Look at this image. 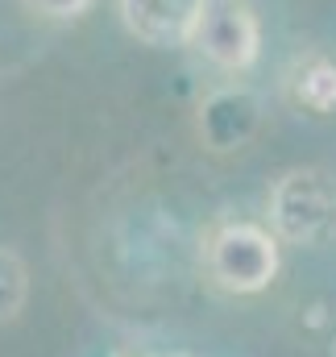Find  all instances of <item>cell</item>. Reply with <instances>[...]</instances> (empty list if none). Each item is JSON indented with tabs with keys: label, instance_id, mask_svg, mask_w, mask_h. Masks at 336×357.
<instances>
[{
	"label": "cell",
	"instance_id": "cell-8",
	"mask_svg": "<svg viewBox=\"0 0 336 357\" xmlns=\"http://www.w3.org/2000/svg\"><path fill=\"white\" fill-rule=\"evenodd\" d=\"M29 8H38L42 17H54V21H71V17H84L91 0H25Z\"/></svg>",
	"mask_w": 336,
	"mask_h": 357
},
{
	"label": "cell",
	"instance_id": "cell-2",
	"mask_svg": "<svg viewBox=\"0 0 336 357\" xmlns=\"http://www.w3.org/2000/svg\"><path fill=\"white\" fill-rule=\"evenodd\" d=\"M274 229L287 241L316 245L336 233V183L324 171H291L270 191Z\"/></svg>",
	"mask_w": 336,
	"mask_h": 357
},
{
	"label": "cell",
	"instance_id": "cell-1",
	"mask_svg": "<svg viewBox=\"0 0 336 357\" xmlns=\"http://www.w3.org/2000/svg\"><path fill=\"white\" fill-rule=\"evenodd\" d=\"M204 266L220 291L253 295V291L270 287L278 274V241L270 229H261L253 220H229V225L212 229V237L204 245Z\"/></svg>",
	"mask_w": 336,
	"mask_h": 357
},
{
	"label": "cell",
	"instance_id": "cell-3",
	"mask_svg": "<svg viewBox=\"0 0 336 357\" xmlns=\"http://www.w3.org/2000/svg\"><path fill=\"white\" fill-rule=\"evenodd\" d=\"M191 46L220 71H250L261 50V25L250 0H204Z\"/></svg>",
	"mask_w": 336,
	"mask_h": 357
},
{
	"label": "cell",
	"instance_id": "cell-6",
	"mask_svg": "<svg viewBox=\"0 0 336 357\" xmlns=\"http://www.w3.org/2000/svg\"><path fill=\"white\" fill-rule=\"evenodd\" d=\"M287 91L299 108L333 112L336 108V63L328 54H303L287 71Z\"/></svg>",
	"mask_w": 336,
	"mask_h": 357
},
{
	"label": "cell",
	"instance_id": "cell-7",
	"mask_svg": "<svg viewBox=\"0 0 336 357\" xmlns=\"http://www.w3.org/2000/svg\"><path fill=\"white\" fill-rule=\"evenodd\" d=\"M25 295H29V278H25L21 258L0 250V320H13L25 307Z\"/></svg>",
	"mask_w": 336,
	"mask_h": 357
},
{
	"label": "cell",
	"instance_id": "cell-4",
	"mask_svg": "<svg viewBox=\"0 0 336 357\" xmlns=\"http://www.w3.org/2000/svg\"><path fill=\"white\" fill-rule=\"evenodd\" d=\"M204 0H121V17L146 46H187L195 38Z\"/></svg>",
	"mask_w": 336,
	"mask_h": 357
},
{
	"label": "cell",
	"instance_id": "cell-5",
	"mask_svg": "<svg viewBox=\"0 0 336 357\" xmlns=\"http://www.w3.org/2000/svg\"><path fill=\"white\" fill-rule=\"evenodd\" d=\"M261 125V108L245 88L212 91L199 108V133L212 150H241Z\"/></svg>",
	"mask_w": 336,
	"mask_h": 357
}]
</instances>
